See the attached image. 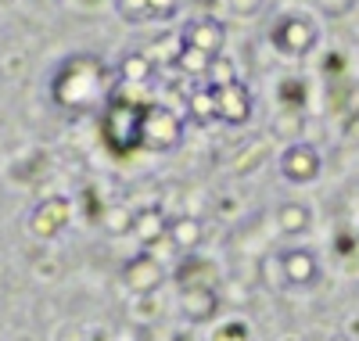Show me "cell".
Masks as SVG:
<instances>
[{"label": "cell", "mask_w": 359, "mask_h": 341, "mask_svg": "<svg viewBox=\"0 0 359 341\" xmlns=\"http://www.w3.org/2000/svg\"><path fill=\"white\" fill-rule=\"evenodd\" d=\"M50 94L62 108H90L104 94V65L97 58H69L62 69L54 72Z\"/></svg>", "instance_id": "cell-1"}, {"label": "cell", "mask_w": 359, "mask_h": 341, "mask_svg": "<svg viewBox=\"0 0 359 341\" xmlns=\"http://www.w3.org/2000/svg\"><path fill=\"white\" fill-rule=\"evenodd\" d=\"M140 130H144V105L111 98L101 112V137L115 154H130L140 147Z\"/></svg>", "instance_id": "cell-2"}, {"label": "cell", "mask_w": 359, "mask_h": 341, "mask_svg": "<svg viewBox=\"0 0 359 341\" xmlns=\"http://www.w3.org/2000/svg\"><path fill=\"white\" fill-rule=\"evenodd\" d=\"M184 144V115L169 105H144V130H140V147L144 151H176Z\"/></svg>", "instance_id": "cell-3"}, {"label": "cell", "mask_w": 359, "mask_h": 341, "mask_svg": "<svg viewBox=\"0 0 359 341\" xmlns=\"http://www.w3.org/2000/svg\"><path fill=\"white\" fill-rule=\"evenodd\" d=\"M269 40H273V47H277L284 58H306V54H313L316 44H320V25H316L309 15L294 11V15H284V18L273 25Z\"/></svg>", "instance_id": "cell-4"}, {"label": "cell", "mask_w": 359, "mask_h": 341, "mask_svg": "<svg viewBox=\"0 0 359 341\" xmlns=\"http://www.w3.org/2000/svg\"><path fill=\"white\" fill-rule=\"evenodd\" d=\"M165 276H169V273H165L162 259H155L151 252H137V255H130V259L123 262V284H126V291L137 295V298L158 295L162 284H165Z\"/></svg>", "instance_id": "cell-5"}, {"label": "cell", "mask_w": 359, "mask_h": 341, "mask_svg": "<svg viewBox=\"0 0 359 341\" xmlns=\"http://www.w3.org/2000/svg\"><path fill=\"white\" fill-rule=\"evenodd\" d=\"M277 166H280V176L287 180V183H313L320 173H323V159H320V151L309 144V140H294V144H287L284 151H280V159H277Z\"/></svg>", "instance_id": "cell-6"}, {"label": "cell", "mask_w": 359, "mask_h": 341, "mask_svg": "<svg viewBox=\"0 0 359 341\" xmlns=\"http://www.w3.org/2000/svg\"><path fill=\"white\" fill-rule=\"evenodd\" d=\"M280 262H284L287 288H291V291H309V288L320 284V276H323V266H320L316 252H313V248H302V244L284 248Z\"/></svg>", "instance_id": "cell-7"}, {"label": "cell", "mask_w": 359, "mask_h": 341, "mask_svg": "<svg viewBox=\"0 0 359 341\" xmlns=\"http://www.w3.org/2000/svg\"><path fill=\"white\" fill-rule=\"evenodd\" d=\"M69 220H72V201L69 198H43L33 208V215H29V234L50 241L69 227Z\"/></svg>", "instance_id": "cell-8"}, {"label": "cell", "mask_w": 359, "mask_h": 341, "mask_svg": "<svg viewBox=\"0 0 359 341\" xmlns=\"http://www.w3.org/2000/svg\"><path fill=\"white\" fill-rule=\"evenodd\" d=\"M184 44H191V47H198V51H205V54H223V47H226V25L216 18V15H201V18H194V22H187L184 25Z\"/></svg>", "instance_id": "cell-9"}, {"label": "cell", "mask_w": 359, "mask_h": 341, "mask_svg": "<svg viewBox=\"0 0 359 341\" xmlns=\"http://www.w3.org/2000/svg\"><path fill=\"white\" fill-rule=\"evenodd\" d=\"M216 101H219V122H226V126H248L252 122L255 105H252V94L245 83L216 90Z\"/></svg>", "instance_id": "cell-10"}, {"label": "cell", "mask_w": 359, "mask_h": 341, "mask_svg": "<svg viewBox=\"0 0 359 341\" xmlns=\"http://www.w3.org/2000/svg\"><path fill=\"white\" fill-rule=\"evenodd\" d=\"M180 313L187 323H208L219 313V295L216 288H187L180 291Z\"/></svg>", "instance_id": "cell-11"}, {"label": "cell", "mask_w": 359, "mask_h": 341, "mask_svg": "<svg viewBox=\"0 0 359 341\" xmlns=\"http://www.w3.org/2000/svg\"><path fill=\"white\" fill-rule=\"evenodd\" d=\"M165 241L172 244L176 255H194L201 241H205V227L198 215H176V220H169V230H165Z\"/></svg>", "instance_id": "cell-12"}, {"label": "cell", "mask_w": 359, "mask_h": 341, "mask_svg": "<svg viewBox=\"0 0 359 341\" xmlns=\"http://www.w3.org/2000/svg\"><path fill=\"white\" fill-rule=\"evenodd\" d=\"M165 230H169V220L158 205H144L133 212V237L144 248H158L165 241Z\"/></svg>", "instance_id": "cell-13"}, {"label": "cell", "mask_w": 359, "mask_h": 341, "mask_svg": "<svg viewBox=\"0 0 359 341\" xmlns=\"http://www.w3.org/2000/svg\"><path fill=\"white\" fill-rule=\"evenodd\" d=\"M219 281V269L212 259H201V255H187V262L176 269V284L180 291H187V288H216Z\"/></svg>", "instance_id": "cell-14"}, {"label": "cell", "mask_w": 359, "mask_h": 341, "mask_svg": "<svg viewBox=\"0 0 359 341\" xmlns=\"http://www.w3.org/2000/svg\"><path fill=\"white\" fill-rule=\"evenodd\" d=\"M187 119L198 126H212L219 119V101H216V86L208 83H194L187 94Z\"/></svg>", "instance_id": "cell-15"}, {"label": "cell", "mask_w": 359, "mask_h": 341, "mask_svg": "<svg viewBox=\"0 0 359 341\" xmlns=\"http://www.w3.org/2000/svg\"><path fill=\"white\" fill-rule=\"evenodd\" d=\"M277 230L284 237H298L313 230V208L309 201H280L277 205Z\"/></svg>", "instance_id": "cell-16"}, {"label": "cell", "mask_w": 359, "mask_h": 341, "mask_svg": "<svg viewBox=\"0 0 359 341\" xmlns=\"http://www.w3.org/2000/svg\"><path fill=\"white\" fill-rule=\"evenodd\" d=\"M151 72H155V61L147 58L144 51H137V54H126L123 61H118V79H123V83H130V86H144L147 79H151Z\"/></svg>", "instance_id": "cell-17"}, {"label": "cell", "mask_w": 359, "mask_h": 341, "mask_svg": "<svg viewBox=\"0 0 359 341\" xmlns=\"http://www.w3.org/2000/svg\"><path fill=\"white\" fill-rule=\"evenodd\" d=\"M208 65H212V54H205V51H198L191 44H184L180 54H176V69L184 72L187 79H208Z\"/></svg>", "instance_id": "cell-18"}, {"label": "cell", "mask_w": 359, "mask_h": 341, "mask_svg": "<svg viewBox=\"0 0 359 341\" xmlns=\"http://www.w3.org/2000/svg\"><path fill=\"white\" fill-rule=\"evenodd\" d=\"M259 284L266 291H291L287 288V273H284V262H280V252H266L259 259Z\"/></svg>", "instance_id": "cell-19"}, {"label": "cell", "mask_w": 359, "mask_h": 341, "mask_svg": "<svg viewBox=\"0 0 359 341\" xmlns=\"http://www.w3.org/2000/svg\"><path fill=\"white\" fill-rule=\"evenodd\" d=\"M101 227H104L108 237L133 234V212H130V205H104L101 208Z\"/></svg>", "instance_id": "cell-20"}, {"label": "cell", "mask_w": 359, "mask_h": 341, "mask_svg": "<svg viewBox=\"0 0 359 341\" xmlns=\"http://www.w3.org/2000/svg\"><path fill=\"white\" fill-rule=\"evenodd\" d=\"M205 83H208V86H216V90L241 83V76H237V61H233L230 54H216V58H212V65H208V79H205Z\"/></svg>", "instance_id": "cell-21"}, {"label": "cell", "mask_w": 359, "mask_h": 341, "mask_svg": "<svg viewBox=\"0 0 359 341\" xmlns=\"http://www.w3.org/2000/svg\"><path fill=\"white\" fill-rule=\"evenodd\" d=\"M115 11L123 22L140 25V22H151V0H115Z\"/></svg>", "instance_id": "cell-22"}, {"label": "cell", "mask_w": 359, "mask_h": 341, "mask_svg": "<svg viewBox=\"0 0 359 341\" xmlns=\"http://www.w3.org/2000/svg\"><path fill=\"white\" fill-rule=\"evenodd\" d=\"M208 341H252V327L245 320H223L208 334Z\"/></svg>", "instance_id": "cell-23"}, {"label": "cell", "mask_w": 359, "mask_h": 341, "mask_svg": "<svg viewBox=\"0 0 359 341\" xmlns=\"http://www.w3.org/2000/svg\"><path fill=\"white\" fill-rule=\"evenodd\" d=\"M316 4H320V11L327 18H345V15H352L355 0H316Z\"/></svg>", "instance_id": "cell-24"}, {"label": "cell", "mask_w": 359, "mask_h": 341, "mask_svg": "<svg viewBox=\"0 0 359 341\" xmlns=\"http://www.w3.org/2000/svg\"><path fill=\"white\" fill-rule=\"evenodd\" d=\"M226 8H230L237 18H255V15L266 8V0H226Z\"/></svg>", "instance_id": "cell-25"}, {"label": "cell", "mask_w": 359, "mask_h": 341, "mask_svg": "<svg viewBox=\"0 0 359 341\" xmlns=\"http://www.w3.org/2000/svg\"><path fill=\"white\" fill-rule=\"evenodd\" d=\"M176 11H180V0H151V18H158V22L176 18Z\"/></svg>", "instance_id": "cell-26"}]
</instances>
